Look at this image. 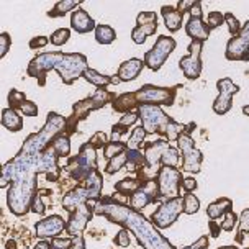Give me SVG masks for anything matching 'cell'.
I'll use <instances>...</instances> for the list:
<instances>
[{"label": "cell", "instance_id": "52", "mask_svg": "<svg viewBox=\"0 0 249 249\" xmlns=\"http://www.w3.org/2000/svg\"><path fill=\"white\" fill-rule=\"evenodd\" d=\"M50 43V38L46 36H35L33 39H30V50H39V48H44Z\"/></svg>", "mask_w": 249, "mask_h": 249}, {"label": "cell", "instance_id": "25", "mask_svg": "<svg viewBox=\"0 0 249 249\" xmlns=\"http://www.w3.org/2000/svg\"><path fill=\"white\" fill-rule=\"evenodd\" d=\"M2 124L8 131L18 133L23 130V118L20 117L17 110L7 107V108H3V112H2Z\"/></svg>", "mask_w": 249, "mask_h": 249}, {"label": "cell", "instance_id": "2", "mask_svg": "<svg viewBox=\"0 0 249 249\" xmlns=\"http://www.w3.org/2000/svg\"><path fill=\"white\" fill-rule=\"evenodd\" d=\"M115 99H117V93L107 90V89H97L95 92H92L90 95L86 97V99L75 102L72 105V113H71V117H68L66 133L71 136L72 133H75V130H77L79 122H84L92 112L100 110L102 107H105L107 104H112Z\"/></svg>", "mask_w": 249, "mask_h": 249}, {"label": "cell", "instance_id": "16", "mask_svg": "<svg viewBox=\"0 0 249 249\" xmlns=\"http://www.w3.org/2000/svg\"><path fill=\"white\" fill-rule=\"evenodd\" d=\"M159 200V189H158V182L153 180V182H148V184L141 185L140 189L136 190L135 194L130 197V205L135 212H140L144 210L146 207L151 205V203H156Z\"/></svg>", "mask_w": 249, "mask_h": 249}, {"label": "cell", "instance_id": "54", "mask_svg": "<svg viewBox=\"0 0 249 249\" xmlns=\"http://www.w3.org/2000/svg\"><path fill=\"white\" fill-rule=\"evenodd\" d=\"M192 5H194L192 0H180V2L177 3V7H176V8H177V12L184 15V13H189V12H190V8H192Z\"/></svg>", "mask_w": 249, "mask_h": 249}, {"label": "cell", "instance_id": "61", "mask_svg": "<svg viewBox=\"0 0 249 249\" xmlns=\"http://www.w3.org/2000/svg\"><path fill=\"white\" fill-rule=\"evenodd\" d=\"M243 113L246 115V117H249V105H244L243 107Z\"/></svg>", "mask_w": 249, "mask_h": 249}, {"label": "cell", "instance_id": "4", "mask_svg": "<svg viewBox=\"0 0 249 249\" xmlns=\"http://www.w3.org/2000/svg\"><path fill=\"white\" fill-rule=\"evenodd\" d=\"M99 169V162H97V149H93L89 143H84L79 149L77 156L68 159V164L62 167V172L69 179H72L77 184H82L93 171Z\"/></svg>", "mask_w": 249, "mask_h": 249}, {"label": "cell", "instance_id": "29", "mask_svg": "<svg viewBox=\"0 0 249 249\" xmlns=\"http://www.w3.org/2000/svg\"><path fill=\"white\" fill-rule=\"evenodd\" d=\"M126 156H128V164L126 167L130 169L131 172L140 171L141 167L148 166V161H146V156L141 149H128L126 151Z\"/></svg>", "mask_w": 249, "mask_h": 249}, {"label": "cell", "instance_id": "32", "mask_svg": "<svg viewBox=\"0 0 249 249\" xmlns=\"http://www.w3.org/2000/svg\"><path fill=\"white\" fill-rule=\"evenodd\" d=\"M53 148L57 153L59 158H69L71 154V136L68 133H62V135L56 136L54 141H53Z\"/></svg>", "mask_w": 249, "mask_h": 249}, {"label": "cell", "instance_id": "62", "mask_svg": "<svg viewBox=\"0 0 249 249\" xmlns=\"http://www.w3.org/2000/svg\"><path fill=\"white\" fill-rule=\"evenodd\" d=\"M218 249H239L238 246H220Z\"/></svg>", "mask_w": 249, "mask_h": 249}, {"label": "cell", "instance_id": "44", "mask_svg": "<svg viewBox=\"0 0 249 249\" xmlns=\"http://www.w3.org/2000/svg\"><path fill=\"white\" fill-rule=\"evenodd\" d=\"M130 234H131V233H130V231H128L126 228H122L117 234H115L113 243L117 244V246H120V248H128V246H130V243H131Z\"/></svg>", "mask_w": 249, "mask_h": 249}, {"label": "cell", "instance_id": "48", "mask_svg": "<svg viewBox=\"0 0 249 249\" xmlns=\"http://www.w3.org/2000/svg\"><path fill=\"white\" fill-rule=\"evenodd\" d=\"M238 233H249V207L239 215L238 220Z\"/></svg>", "mask_w": 249, "mask_h": 249}, {"label": "cell", "instance_id": "30", "mask_svg": "<svg viewBox=\"0 0 249 249\" xmlns=\"http://www.w3.org/2000/svg\"><path fill=\"white\" fill-rule=\"evenodd\" d=\"M93 36H95L99 44H112L117 39V31L110 25H97L95 31H93Z\"/></svg>", "mask_w": 249, "mask_h": 249}, {"label": "cell", "instance_id": "56", "mask_svg": "<svg viewBox=\"0 0 249 249\" xmlns=\"http://www.w3.org/2000/svg\"><path fill=\"white\" fill-rule=\"evenodd\" d=\"M189 15L192 17V18H202V3L194 2V5H192V8H190Z\"/></svg>", "mask_w": 249, "mask_h": 249}, {"label": "cell", "instance_id": "19", "mask_svg": "<svg viewBox=\"0 0 249 249\" xmlns=\"http://www.w3.org/2000/svg\"><path fill=\"white\" fill-rule=\"evenodd\" d=\"M71 26H72V30L77 31L79 35H86V33H90L92 30L95 31L97 23H95V20L89 15V12L79 7L77 10H74L71 13Z\"/></svg>", "mask_w": 249, "mask_h": 249}, {"label": "cell", "instance_id": "40", "mask_svg": "<svg viewBox=\"0 0 249 249\" xmlns=\"http://www.w3.org/2000/svg\"><path fill=\"white\" fill-rule=\"evenodd\" d=\"M225 23L228 25V30H230V33H231V38L236 36L239 31H241V26H243V25L239 23V20H238L236 17H234L231 12L225 13Z\"/></svg>", "mask_w": 249, "mask_h": 249}, {"label": "cell", "instance_id": "51", "mask_svg": "<svg viewBox=\"0 0 249 249\" xmlns=\"http://www.w3.org/2000/svg\"><path fill=\"white\" fill-rule=\"evenodd\" d=\"M180 187L184 189L185 194H194L195 190H197L198 184H197V180H195L194 177H184V179H182V185Z\"/></svg>", "mask_w": 249, "mask_h": 249}, {"label": "cell", "instance_id": "5", "mask_svg": "<svg viewBox=\"0 0 249 249\" xmlns=\"http://www.w3.org/2000/svg\"><path fill=\"white\" fill-rule=\"evenodd\" d=\"M179 89L180 86L159 87V86H154V84H144V86L138 89L136 92H133V97H135V102L138 104V107H141V105L171 107V105H174Z\"/></svg>", "mask_w": 249, "mask_h": 249}, {"label": "cell", "instance_id": "21", "mask_svg": "<svg viewBox=\"0 0 249 249\" xmlns=\"http://www.w3.org/2000/svg\"><path fill=\"white\" fill-rule=\"evenodd\" d=\"M210 28H208L207 21H203L202 18H192L190 17L189 20H187L185 23V35L189 38L197 39V41H202L205 43L208 38H210Z\"/></svg>", "mask_w": 249, "mask_h": 249}, {"label": "cell", "instance_id": "7", "mask_svg": "<svg viewBox=\"0 0 249 249\" xmlns=\"http://www.w3.org/2000/svg\"><path fill=\"white\" fill-rule=\"evenodd\" d=\"M177 149L180 153L182 158V171L189 172V174H198L200 169H202V162H203V154L197 146H195L194 138L190 135H184L179 136L177 140Z\"/></svg>", "mask_w": 249, "mask_h": 249}, {"label": "cell", "instance_id": "55", "mask_svg": "<svg viewBox=\"0 0 249 249\" xmlns=\"http://www.w3.org/2000/svg\"><path fill=\"white\" fill-rule=\"evenodd\" d=\"M208 228H210V236L212 238H218L221 231H223V230H221V225H218L216 221H213V220H210V223H208Z\"/></svg>", "mask_w": 249, "mask_h": 249}, {"label": "cell", "instance_id": "59", "mask_svg": "<svg viewBox=\"0 0 249 249\" xmlns=\"http://www.w3.org/2000/svg\"><path fill=\"white\" fill-rule=\"evenodd\" d=\"M5 248L7 249H17V241H13V239H8L5 243Z\"/></svg>", "mask_w": 249, "mask_h": 249}, {"label": "cell", "instance_id": "1", "mask_svg": "<svg viewBox=\"0 0 249 249\" xmlns=\"http://www.w3.org/2000/svg\"><path fill=\"white\" fill-rule=\"evenodd\" d=\"M93 212L97 216H104L110 223L126 228L136 238L141 248L176 249L174 244L166 236H162L161 231L153 225V221L141 215L140 212H135L126 203H120L118 200L113 198V195H105L100 200H97L93 205Z\"/></svg>", "mask_w": 249, "mask_h": 249}, {"label": "cell", "instance_id": "45", "mask_svg": "<svg viewBox=\"0 0 249 249\" xmlns=\"http://www.w3.org/2000/svg\"><path fill=\"white\" fill-rule=\"evenodd\" d=\"M20 112L23 113L25 117H28V118H35V117H38L39 108H38V105L35 104V102L26 100V102H25V105L21 107V110H20Z\"/></svg>", "mask_w": 249, "mask_h": 249}, {"label": "cell", "instance_id": "20", "mask_svg": "<svg viewBox=\"0 0 249 249\" xmlns=\"http://www.w3.org/2000/svg\"><path fill=\"white\" fill-rule=\"evenodd\" d=\"M143 69H144V59L131 57V59H128L120 64L117 75L122 82H131V81H135V79H138V75L141 74Z\"/></svg>", "mask_w": 249, "mask_h": 249}, {"label": "cell", "instance_id": "18", "mask_svg": "<svg viewBox=\"0 0 249 249\" xmlns=\"http://www.w3.org/2000/svg\"><path fill=\"white\" fill-rule=\"evenodd\" d=\"M87 202H90V200H89V192L82 184H75L72 189H71L69 192H66L64 197H62V207L69 213L75 212L79 207H82L84 203H87Z\"/></svg>", "mask_w": 249, "mask_h": 249}, {"label": "cell", "instance_id": "42", "mask_svg": "<svg viewBox=\"0 0 249 249\" xmlns=\"http://www.w3.org/2000/svg\"><path fill=\"white\" fill-rule=\"evenodd\" d=\"M238 220H239V216L234 213L233 210H230L228 213H225V216H223V223H221V230L223 231H233L234 230V226H236L238 223Z\"/></svg>", "mask_w": 249, "mask_h": 249}, {"label": "cell", "instance_id": "15", "mask_svg": "<svg viewBox=\"0 0 249 249\" xmlns=\"http://www.w3.org/2000/svg\"><path fill=\"white\" fill-rule=\"evenodd\" d=\"M158 31V13L140 12L136 17V26L131 31V39L136 44L146 43V38L153 36Z\"/></svg>", "mask_w": 249, "mask_h": 249}, {"label": "cell", "instance_id": "13", "mask_svg": "<svg viewBox=\"0 0 249 249\" xmlns=\"http://www.w3.org/2000/svg\"><path fill=\"white\" fill-rule=\"evenodd\" d=\"M218 97L213 102L212 108L216 115H226L233 107V97L239 92V86H236L230 77H223L216 82Z\"/></svg>", "mask_w": 249, "mask_h": 249}, {"label": "cell", "instance_id": "53", "mask_svg": "<svg viewBox=\"0 0 249 249\" xmlns=\"http://www.w3.org/2000/svg\"><path fill=\"white\" fill-rule=\"evenodd\" d=\"M208 244H210L208 236H200L194 244H190V246H187V248H182V249H208Z\"/></svg>", "mask_w": 249, "mask_h": 249}, {"label": "cell", "instance_id": "38", "mask_svg": "<svg viewBox=\"0 0 249 249\" xmlns=\"http://www.w3.org/2000/svg\"><path fill=\"white\" fill-rule=\"evenodd\" d=\"M182 200H184V213H187V215H194V213L198 212L200 200L197 198V195L185 194L184 197H182Z\"/></svg>", "mask_w": 249, "mask_h": 249}, {"label": "cell", "instance_id": "60", "mask_svg": "<svg viewBox=\"0 0 249 249\" xmlns=\"http://www.w3.org/2000/svg\"><path fill=\"white\" fill-rule=\"evenodd\" d=\"M120 82H122V81L118 79V75H117V74L112 75V86H117V84H120Z\"/></svg>", "mask_w": 249, "mask_h": 249}, {"label": "cell", "instance_id": "11", "mask_svg": "<svg viewBox=\"0 0 249 249\" xmlns=\"http://www.w3.org/2000/svg\"><path fill=\"white\" fill-rule=\"evenodd\" d=\"M202 50H203V43L194 39V41H190L189 48H187L189 54L180 57V61H179V68L189 81H197L200 77V74H202V69H203Z\"/></svg>", "mask_w": 249, "mask_h": 249}, {"label": "cell", "instance_id": "22", "mask_svg": "<svg viewBox=\"0 0 249 249\" xmlns=\"http://www.w3.org/2000/svg\"><path fill=\"white\" fill-rule=\"evenodd\" d=\"M161 15L164 18V25L166 28L171 31V33H176L182 28V23H184V15L177 12L176 7L172 5H164L161 8Z\"/></svg>", "mask_w": 249, "mask_h": 249}, {"label": "cell", "instance_id": "36", "mask_svg": "<svg viewBox=\"0 0 249 249\" xmlns=\"http://www.w3.org/2000/svg\"><path fill=\"white\" fill-rule=\"evenodd\" d=\"M126 149H128V146H126V143H123V141H108L104 148V158L107 161H110V159H113L115 156L124 153Z\"/></svg>", "mask_w": 249, "mask_h": 249}, {"label": "cell", "instance_id": "17", "mask_svg": "<svg viewBox=\"0 0 249 249\" xmlns=\"http://www.w3.org/2000/svg\"><path fill=\"white\" fill-rule=\"evenodd\" d=\"M66 223L64 218L61 215H50L43 220H39L36 225H35V231H36V236L41 239H48V238H57L62 231H66Z\"/></svg>", "mask_w": 249, "mask_h": 249}, {"label": "cell", "instance_id": "6", "mask_svg": "<svg viewBox=\"0 0 249 249\" xmlns=\"http://www.w3.org/2000/svg\"><path fill=\"white\" fill-rule=\"evenodd\" d=\"M138 117H140L141 126L148 135H161L166 140L167 128L174 120L164 112L158 105H141L138 107Z\"/></svg>", "mask_w": 249, "mask_h": 249}, {"label": "cell", "instance_id": "9", "mask_svg": "<svg viewBox=\"0 0 249 249\" xmlns=\"http://www.w3.org/2000/svg\"><path fill=\"white\" fill-rule=\"evenodd\" d=\"M177 41L172 36L167 35H159L153 48L144 54V66L151 71H159L164 66V62L167 61V57L171 56V53L176 50Z\"/></svg>", "mask_w": 249, "mask_h": 249}, {"label": "cell", "instance_id": "49", "mask_svg": "<svg viewBox=\"0 0 249 249\" xmlns=\"http://www.w3.org/2000/svg\"><path fill=\"white\" fill-rule=\"evenodd\" d=\"M31 212L36 213V215H44V213H46V205H44L43 197L39 194L35 195L33 203H31Z\"/></svg>", "mask_w": 249, "mask_h": 249}, {"label": "cell", "instance_id": "37", "mask_svg": "<svg viewBox=\"0 0 249 249\" xmlns=\"http://www.w3.org/2000/svg\"><path fill=\"white\" fill-rule=\"evenodd\" d=\"M7 100H8V107H10V108H13V110H21V107H23L25 102H26V95H25L23 92L17 90V89H10Z\"/></svg>", "mask_w": 249, "mask_h": 249}, {"label": "cell", "instance_id": "3", "mask_svg": "<svg viewBox=\"0 0 249 249\" xmlns=\"http://www.w3.org/2000/svg\"><path fill=\"white\" fill-rule=\"evenodd\" d=\"M53 69L57 71L61 81L66 86H72L89 69L87 56H84L82 53H69V54H66V53L61 51H53Z\"/></svg>", "mask_w": 249, "mask_h": 249}, {"label": "cell", "instance_id": "47", "mask_svg": "<svg viewBox=\"0 0 249 249\" xmlns=\"http://www.w3.org/2000/svg\"><path fill=\"white\" fill-rule=\"evenodd\" d=\"M71 244H72V238L66 236V238H53L51 239V248L53 249H71Z\"/></svg>", "mask_w": 249, "mask_h": 249}, {"label": "cell", "instance_id": "12", "mask_svg": "<svg viewBox=\"0 0 249 249\" xmlns=\"http://www.w3.org/2000/svg\"><path fill=\"white\" fill-rule=\"evenodd\" d=\"M225 57L228 61L249 62V20L241 26V31L226 44Z\"/></svg>", "mask_w": 249, "mask_h": 249}, {"label": "cell", "instance_id": "35", "mask_svg": "<svg viewBox=\"0 0 249 249\" xmlns=\"http://www.w3.org/2000/svg\"><path fill=\"white\" fill-rule=\"evenodd\" d=\"M161 166H167V167H176L179 169L180 164V153L179 149L174 148V146L169 144V148L164 151L162 154V161H161Z\"/></svg>", "mask_w": 249, "mask_h": 249}, {"label": "cell", "instance_id": "23", "mask_svg": "<svg viewBox=\"0 0 249 249\" xmlns=\"http://www.w3.org/2000/svg\"><path fill=\"white\" fill-rule=\"evenodd\" d=\"M82 185L87 189L89 200L90 202H97L102 198V189H104V177L99 171H93L86 180L82 182Z\"/></svg>", "mask_w": 249, "mask_h": 249}, {"label": "cell", "instance_id": "14", "mask_svg": "<svg viewBox=\"0 0 249 249\" xmlns=\"http://www.w3.org/2000/svg\"><path fill=\"white\" fill-rule=\"evenodd\" d=\"M93 205H95V202H87V203H84L82 207H79L75 212L69 213V220H68V223H66V233H68V236L71 238L81 236L84 231H86L87 223L92 220V216L95 215Z\"/></svg>", "mask_w": 249, "mask_h": 249}, {"label": "cell", "instance_id": "63", "mask_svg": "<svg viewBox=\"0 0 249 249\" xmlns=\"http://www.w3.org/2000/svg\"><path fill=\"white\" fill-rule=\"evenodd\" d=\"M246 249H249V248H246Z\"/></svg>", "mask_w": 249, "mask_h": 249}, {"label": "cell", "instance_id": "46", "mask_svg": "<svg viewBox=\"0 0 249 249\" xmlns=\"http://www.w3.org/2000/svg\"><path fill=\"white\" fill-rule=\"evenodd\" d=\"M138 120H140V117H138V112L135 110V112L124 113L123 117L118 120V124H122V126H124V128H128V130H130V128L138 122Z\"/></svg>", "mask_w": 249, "mask_h": 249}, {"label": "cell", "instance_id": "39", "mask_svg": "<svg viewBox=\"0 0 249 249\" xmlns=\"http://www.w3.org/2000/svg\"><path fill=\"white\" fill-rule=\"evenodd\" d=\"M71 39V30L69 28H59L56 31H53L50 36V43H53L54 46H62Z\"/></svg>", "mask_w": 249, "mask_h": 249}, {"label": "cell", "instance_id": "43", "mask_svg": "<svg viewBox=\"0 0 249 249\" xmlns=\"http://www.w3.org/2000/svg\"><path fill=\"white\" fill-rule=\"evenodd\" d=\"M223 21H225V13L221 12H210L207 17V25L210 30H215L218 26H221Z\"/></svg>", "mask_w": 249, "mask_h": 249}, {"label": "cell", "instance_id": "34", "mask_svg": "<svg viewBox=\"0 0 249 249\" xmlns=\"http://www.w3.org/2000/svg\"><path fill=\"white\" fill-rule=\"evenodd\" d=\"M126 151H128V149H126ZM126 151H124V153H122V154H118V156H115L113 159H110V161L107 162V166H105V174L113 176V174H117L118 171H122L123 167H126V164H128Z\"/></svg>", "mask_w": 249, "mask_h": 249}, {"label": "cell", "instance_id": "27", "mask_svg": "<svg viewBox=\"0 0 249 249\" xmlns=\"http://www.w3.org/2000/svg\"><path fill=\"white\" fill-rule=\"evenodd\" d=\"M81 3H82V0H79V2H74V0H59V2H57L56 5L48 12V17H50V18L64 17L66 13L77 10V8L81 7Z\"/></svg>", "mask_w": 249, "mask_h": 249}, {"label": "cell", "instance_id": "33", "mask_svg": "<svg viewBox=\"0 0 249 249\" xmlns=\"http://www.w3.org/2000/svg\"><path fill=\"white\" fill-rule=\"evenodd\" d=\"M146 135H148V133L144 131V128L141 126V124H140V126H136V128H133L131 136L128 138V141H126L128 149H141V148H143Z\"/></svg>", "mask_w": 249, "mask_h": 249}, {"label": "cell", "instance_id": "58", "mask_svg": "<svg viewBox=\"0 0 249 249\" xmlns=\"http://www.w3.org/2000/svg\"><path fill=\"white\" fill-rule=\"evenodd\" d=\"M33 249H53V248H51L50 241H46V239H41V241H38L36 244H35Z\"/></svg>", "mask_w": 249, "mask_h": 249}, {"label": "cell", "instance_id": "26", "mask_svg": "<svg viewBox=\"0 0 249 249\" xmlns=\"http://www.w3.org/2000/svg\"><path fill=\"white\" fill-rule=\"evenodd\" d=\"M112 108L118 113H130L138 110V104L135 102L133 92H124L122 95H117V99L112 102Z\"/></svg>", "mask_w": 249, "mask_h": 249}, {"label": "cell", "instance_id": "24", "mask_svg": "<svg viewBox=\"0 0 249 249\" xmlns=\"http://www.w3.org/2000/svg\"><path fill=\"white\" fill-rule=\"evenodd\" d=\"M230 210H233V200L228 197H221L207 207V215L210 220L216 221L218 218H223L225 213H228Z\"/></svg>", "mask_w": 249, "mask_h": 249}, {"label": "cell", "instance_id": "57", "mask_svg": "<svg viewBox=\"0 0 249 249\" xmlns=\"http://www.w3.org/2000/svg\"><path fill=\"white\" fill-rule=\"evenodd\" d=\"M71 249H86V239L81 234V236L72 238V244H71Z\"/></svg>", "mask_w": 249, "mask_h": 249}, {"label": "cell", "instance_id": "28", "mask_svg": "<svg viewBox=\"0 0 249 249\" xmlns=\"http://www.w3.org/2000/svg\"><path fill=\"white\" fill-rule=\"evenodd\" d=\"M82 77L86 79L89 84L95 86L97 89H107L108 86H112V75L100 74V72H97V71L92 69V68H89L86 72H84Z\"/></svg>", "mask_w": 249, "mask_h": 249}, {"label": "cell", "instance_id": "8", "mask_svg": "<svg viewBox=\"0 0 249 249\" xmlns=\"http://www.w3.org/2000/svg\"><path fill=\"white\" fill-rule=\"evenodd\" d=\"M182 171L176 167H167L161 166L158 174V189H159V200H171L180 197V189H182Z\"/></svg>", "mask_w": 249, "mask_h": 249}, {"label": "cell", "instance_id": "31", "mask_svg": "<svg viewBox=\"0 0 249 249\" xmlns=\"http://www.w3.org/2000/svg\"><path fill=\"white\" fill-rule=\"evenodd\" d=\"M140 187H141V182L138 180L136 177H126V179H123L115 184V190H117L118 194H122L124 197L130 198Z\"/></svg>", "mask_w": 249, "mask_h": 249}, {"label": "cell", "instance_id": "41", "mask_svg": "<svg viewBox=\"0 0 249 249\" xmlns=\"http://www.w3.org/2000/svg\"><path fill=\"white\" fill-rule=\"evenodd\" d=\"M108 141H110V140H108V136H107L104 131H97V133H93L92 138L87 141V143L90 144L93 149H100V148L104 149V148H105V144L108 143Z\"/></svg>", "mask_w": 249, "mask_h": 249}, {"label": "cell", "instance_id": "50", "mask_svg": "<svg viewBox=\"0 0 249 249\" xmlns=\"http://www.w3.org/2000/svg\"><path fill=\"white\" fill-rule=\"evenodd\" d=\"M12 46V39H10V35L8 33H2L0 35V57H5L8 50Z\"/></svg>", "mask_w": 249, "mask_h": 249}, {"label": "cell", "instance_id": "10", "mask_svg": "<svg viewBox=\"0 0 249 249\" xmlns=\"http://www.w3.org/2000/svg\"><path fill=\"white\" fill-rule=\"evenodd\" d=\"M180 213H184V200H182V197H177L161 202V205L156 208V212L151 215L149 220L153 221V225L158 230H166L176 223Z\"/></svg>", "mask_w": 249, "mask_h": 249}]
</instances>
